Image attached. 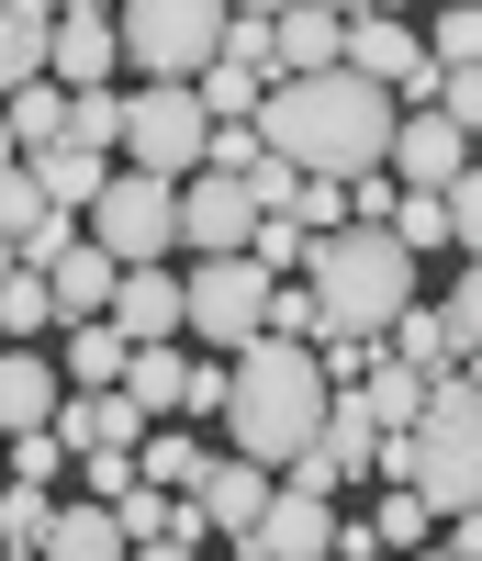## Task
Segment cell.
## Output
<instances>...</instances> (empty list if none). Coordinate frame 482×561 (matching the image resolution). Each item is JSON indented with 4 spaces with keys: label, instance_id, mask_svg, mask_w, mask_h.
<instances>
[{
    "label": "cell",
    "instance_id": "6da1fadb",
    "mask_svg": "<svg viewBox=\"0 0 482 561\" xmlns=\"http://www.w3.org/2000/svg\"><path fill=\"white\" fill-rule=\"evenodd\" d=\"M259 147L292 158V169H381V147H393V90L359 79V68H292L259 90Z\"/></svg>",
    "mask_w": 482,
    "mask_h": 561
},
{
    "label": "cell",
    "instance_id": "7a4b0ae2",
    "mask_svg": "<svg viewBox=\"0 0 482 561\" xmlns=\"http://www.w3.org/2000/svg\"><path fill=\"white\" fill-rule=\"evenodd\" d=\"M314 415H325V370H314V348L303 337H236V359H225V404H214V427H225V449H248V460H292L303 438H314Z\"/></svg>",
    "mask_w": 482,
    "mask_h": 561
},
{
    "label": "cell",
    "instance_id": "3957f363",
    "mask_svg": "<svg viewBox=\"0 0 482 561\" xmlns=\"http://www.w3.org/2000/svg\"><path fill=\"white\" fill-rule=\"evenodd\" d=\"M370 472H393L404 494H426V517H460L482 494V393H471V370H438L426 404H415V427L370 438Z\"/></svg>",
    "mask_w": 482,
    "mask_h": 561
},
{
    "label": "cell",
    "instance_id": "277c9868",
    "mask_svg": "<svg viewBox=\"0 0 482 561\" xmlns=\"http://www.w3.org/2000/svg\"><path fill=\"white\" fill-rule=\"evenodd\" d=\"M303 280H314V314H325V325H348V337H381V325L415 304V248L393 237V225L348 214V225H325V237L303 248Z\"/></svg>",
    "mask_w": 482,
    "mask_h": 561
},
{
    "label": "cell",
    "instance_id": "5b68a950",
    "mask_svg": "<svg viewBox=\"0 0 482 561\" xmlns=\"http://www.w3.org/2000/svg\"><path fill=\"white\" fill-rule=\"evenodd\" d=\"M225 34V0H113V45L135 79H191Z\"/></svg>",
    "mask_w": 482,
    "mask_h": 561
},
{
    "label": "cell",
    "instance_id": "8992f818",
    "mask_svg": "<svg viewBox=\"0 0 482 561\" xmlns=\"http://www.w3.org/2000/svg\"><path fill=\"white\" fill-rule=\"evenodd\" d=\"M79 225H90V248H113V259H169V248H180V180L124 158L102 192H90Z\"/></svg>",
    "mask_w": 482,
    "mask_h": 561
},
{
    "label": "cell",
    "instance_id": "52a82bcc",
    "mask_svg": "<svg viewBox=\"0 0 482 561\" xmlns=\"http://www.w3.org/2000/svg\"><path fill=\"white\" fill-rule=\"evenodd\" d=\"M259 314H269V270H259L248 248H225V259H203V270L180 280V325H191V337H214V348L259 337Z\"/></svg>",
    "mask_w": 482,
    "mask_h": 561
},
{
    "label": "cell",
    "instance_id": "ba28073f",
    "mask_svg": "<svg viewBox=\"0 0 482 561\" xmlns=\"http://www.w3.org/2000/svg\"><path fill=\"white\" fill-rule=\"evenodd\" d=\"M203 102H191V79H147V90H124V158L135 169H203Z\"/></svg>",
    "mask_w": 482,
    "mask_h": 561
},
{
    "label": "cell",
    "instance_id": "9c48e42d",
    "mask_svg": "<svg viewBox=\"0 0 482 561\" xmlns=\"http://www.w3.org/2000/svg\"><path fill=\"white\" fill-rule=\"evenodd\" d=\"M236 550L248 561H336V494H303L269 472V505L236 528Z\"/></svg>",
    "mask_w": 482,
    "mask_h": 561
},
{
    "label": "cell",
    "instance_id": "30bf717a",
    "mask_svg": "<svg viewBox=\"0 0 482 561\" xmlns=\"http://www.w3.org/2000/svg\"><path fill=\"white\" fill-rule=\"evenodd\" d=\"M336 68L381 79V90H393V113L438 90V68H426V45H415V23H404V12H348V45H336Z\"/></svg>",
    "mask_w": 482,
    "mask_h": 561
},
{
    "label": "cell",
    "instance_id": "8fae6325",
    "mask_svg": "<svg viewBox=\"0 0 482 561\" xmlns=\"http://www.w3.org/2000/svg\"><path fill=\"white\" fill-rule=\"evenodd\" d=\"M381 169H393L404 192H438V180L471 169V124H449L438 102H404V113H393V147H381Z\"/></svg>",
    "mask_w": 482,
    "mask_h": 561
},
{
    "label": "cell",
    "instance_id": "7c38bea8",
    "mask_svg": "<svg viewBox=\"0 0 482 561\" xmlns=\"http://www.w3.org/2000/svg\"><path fill=\"white\" fill-rule=\"evenodd\" d=\"M248 225H259V203H248V180H236V169H180V248H191V259L248 248Z\"/></svg>",
    "mask_w": 482,
    "mask_h": 561
},
{
    "label": "cell",
    "instance_id": "4fadbf2b",
    "mask_svg": "<svg viewBox=\"0 0 482 561\" xmlns=\"http://www.w3.org/2000/svg\"><path fill=\"white\" fill-rule=\"evenodd\" d=\"M113 68H124L113 12H102V0H57V12H45V79L90 90V79H113Z\"/></svg>",
    "mask_w": 482,
    "mask_h": 561
},
{
    "label": "cell",
    "instance_id": "5bb4252c",
    "mask_svg": "<svg viewBox=\"0 0 482 561\" xmlns=\"http://www.w3.org/2000/svg\"><path fill=\"white\" fill-rule=\"evenodd\" d=\"M191 505H203V528H214V539H236V528H248L259 505H269V460L214 449V460H203V483H191Z\"/></svg>",
    "mask_w": 482,
    "mask_h": 561
},
{
    "label": "cell",
    "instance_id": "9a60e30c",
    "mask_svg": "<svg viewBox=\"0 0 482 561\" xmlns=\"http://www.w3.org/2000/svg\"><path fill=\"white\" fill-rule=\"evenodd\" d=\"M102 314L124 325V337H180V280H169V259H124Z\"/></svg>",
    "mask_w": 482,
    "mask_h": 561
},
{
    "label": "cell",
    "instance_id": "2e32d148",
    "mask_svg": "<svg viewBox=\"0 0 482 561\" xmlns=\"http://www.w3.org/2000/svg\"><path fill=\"white\" fill-rule=\"evenodd\" d=\"M336 45H348V12H325V0H280L269 12V68H336Z\"/></svg>",
    "mask_w": 482,
    "mask_h": 561
},
{
    "label": "cell",
    "instance_id": "e0dca14e",
    "mask_svg": "<svg viewBox=\"0 0 482 561\" xmlns=\"http://www.w3.org/2000/svg\"><path fill=\"white\" fill-rule=\"evenodd\" d=\"M113 270H124V259H113V248H90V237H68L57 259H45V293H57V325H68V314H102V304H113Z\"/></svg>",
    "mask_w": 482,
    "mask_h": 561
},
{
    "label": "cell",
    "instance_id": "ac0fdd59",
    "mask_svg": "<svg viewBox=\"0 0 482 561\" xmlns=\"http://www.w3.org/2000/svg\"><path fill=\"white\" fill-rule=\"evenodd\" d=\"M23 169L45 180V203H57V214H90V192L113 180V158H102V147H68V135H57V147H23Z\"/></svg>",
    "mask_w": 482,
    "mask_h": 561
},
{
    "label": "cell",
    "instance_id": "d6986e66",
    "mask_svg": "<svg viewBox=\"0 0 482 561\" xmlns=\"http://www.w3.org/2000/svg\"><path fill=\"white\" fill-rule=\"evenodd\" d=\"M124 528H113V505L102 494H79V505H45V561H113Z\"/></svg>",
    "mask_w": 482,
    "mask_h": 561
},
{
    "label": "cell",
    "instance_id": "ffe728a7",
    "mask_svg": "<svg viewBox=\"0 0 482 561\" xmlns=\"http://www.w3.org/2000/svg\"><path fill=\"white\" fill-rule=\"evenodd\" d=\"M180 370H191V359H180L169 337H135V348H124V370H113V382L135 393V415H180Z\"/></svg>",
    "mask_w": 482,
    "mask_h": 561
},
{
    "label": "cell",
    "instance_id": "44dd1931",
    "mask_svg": "<svg viewBox=\"0 0 482 561\" xmlns=\"http://www.w3.org/2000/svg\"><path fill=\"white\" fill-rule=\"evenodd\" d=\"M0 113H12V147H57V135H68V79H12V90H0Z\"/></svg>",
    "mask_w": 482,
    "mask_h": 561
},
{
    "label": "cell",
    "instance_id": "7402d4cb",
    "mask_svg": "<svg viewBox=\"0 0 482 561\" xmlns=\"http://www.w3.org/2000/svg\"><path fill=\"white\" fill-rule=\"evenodd\" d=\"M203 438H169V415H147V438H135V472H147V483H169V494H191V483H203Z\"/></svg>",
    "mask_w": 482,
    "mask_h": 561
},
{
    "label": "cell",
    "instance_id": "603a6c76",
    "mask_svg": "<svg viewBox=\"0 0 482 561\" xmlns=\"http://www.w3.org/2000/svg\"><path fill=\"white\" fill-rule=\"evenodd\" d=\"M259 90H269V79H259V68H236V57H203V68H191V102H203L214 124H248V113H259Z\"/></svg>",
    "mask_w": 482,
    "mask_h": 561
},
{
    "label": "cell",
    "instance_id": "cb8c5ba5",
    "mask_svg": "<svg viewBox=\"0 0 482 561\" xmlns=\"http://www.w3.org/2000/svg\"><path fill=\"white\" fill-rule=\"evenodd\" d=\"M45 325H57V293H45L34 259H12L0 270V337H45Z\"/></svg>",
    "mask_w": 482,
    "mask_h": 561
},
{
    "label": "cell",
    "instance_id": "d4e9b609",
    "mask_svg": "<svg viewBox=\"0 0 482 561\" xmlns=\"http://www.w3.org/2000/svg\"><path fill=\"white\" fill-rule=\"evenodd\" d=\"M68 147H124V90L113 79H90V90H68Z\"/></svg>",
    "mask_w": 482,
    "mask_h": 561
},
{
    "label": "cell",
    "instance_id": "484cf974",
    "mask_svg": "<svg viewBox=\"0 0 482 561\" xmlns=\"http://www.w3.org/2000/svg\"><path fill=\"white\" fill-rule=\"evenodd\" d=\"M415 45H426V68H482V12H471V0H449L438 34H415Z\"/></svg>",
    "mask_w": 482,
    "mask_h": 561
},
{
    "label": "cell",
    "instance_id": "4316f807",
    "mask_svg": "<svg viewBox=\"0 0 482 561\" xmlns=\"http://www.w3.org/2000/svg\"><path fill=\"white\" fill-rule=\"evenodd\" d=\"M259 325H269V337H303V348H314V337H325L314 280H280V270H269V314H259Z\"/></svg>",
    "mask_w": 482,
    "mask_h": 561
},
{
    "label": "cell",
    "instance_id": "83f0119b",
    "mask_svg": "<svg viewBox=\"0 0 482 561\" xmlns=\"http://www.w3.org/2000/svg\"><path fill=\"white\" fill-rule=\"evenodd\" d=\"M393 192H404V180H393ZM381 225H393V237H404L415 259H426V248H449V203H438V192H404V203L381 214Z\"/></svg>",
    "mask_w": 482,
    "mask_h": 561
},
{
    "label": "cell",
    "instance_id": "f1b7e54d",
    "mask_svg": "<svg viewBox=\"0 0 482 561\" xmlns=\"http://www.w3.org/2000/svg\"><path fill=\"white\" fill-rule=\"evenodd\" d=\"M381 337H393V359H415V370H460V359H449V337H438V314H426V304H404L393 325H381Z\"/></svg>",
    "mask_w": 482,
    "mask_h": 561
},
{
    "label": "cell",
    "instance_id": "f546056e",
    "mask_svg": "<svg viewBox=\"0 0 482 561\" xmlns=\"http://www.w3.org/2000/svg\"><path fill=\"white\" fill-rule=\"evenodd\" d=\"M303 248H314L303 214H259V225H248V259H259V270H303Z\"/></svg>",
    "mask_w": 482,
    "mask_h": 561
},
{
    "label": "cell",
    "instance_id": "4dcf8cb0",
    "mask_svg": "<svg viewBox=\"0 0 482 561\" xmlns=\"http://www.w3.org/2000/svg\"><path fill=\"white\" fill-rule=\"evenodd\" d=\"M57 203H45V180L23 169V158H0V237H23V225H45Z\"/></svg>",
    "mask_w": 482,
    "mask_h": 561
},
{
    "label": "cell",
    "instance_id": "1f68e13d",
    "mask_svg": "<svg viewBox=\"0 0 482 561\" xmlns=\"http://www.w3.org/2000/svg\"><path fill=\"white\" fill-rule=\"evenodd\" d=\"M34 68H45V23L0 0V90H12V79H34Z\"/></svg>",
    "mask_w": 482,
    "mask_h": 561
},
{
    "label": "cell",
    "instance_id": "d6a6232c",
    "mask_svg": "<svg viewBox=\"0 0 482 561\" xmlns=\"http://www.w3.org/2000/svg\"><path fill=\"white\" fill-rule=\"evenodd\" d=\"M0 550H45V483H0Z\"/></svg>",
    "mask_w": 482,
    "mask_h": 561
},
{
    "label": "cell",
    "instance_id": "836d02e7",
    "mask_svg": "<svg viewBox=\"0 0 482 561\" xmlns=\"http://www.w3.org/2000/svg\"><path fill=\"white\" fill-rule=\"evenodd\" d=\"M438 337H449V359L471 370V348H482V280H449V304H438Z\"/></svg>",
    "mask_w": 482,
    "mask_h": 561
},
{
    "label": "cell",
    "instance_id": "e575fe53",
    "mask_svg": "<svg viewBox=\"0 0 482 561\" xmlns=\"http://www.w3.org/2000/svg\"><path fill=\"white\" fill-rule=\"evenodd\" d=\"M426 528H438V517H426V494H404V483H393V505L370 517V539H381V550H426Z\"/></svg>",
    "mask_w": 482,
    "mask_h": 561
},
{
    "label": "cell",
    "instance_id": "d590c367",
    "mask_svg": "<svg viewBox=\"0 0 482 561\" xmlns=\"http://www.w3.org/2000/svg\"><path fill=\"white\" fill-rule=\"evenodd\" d=\"M292 192H303V169L259 147V169H248V203H259V214H292Z\"/></svg>",
    "mask_w": 482,
    "mask_h": 561
},
{
    "label": "cell",
    "instance_id": "8d00e7d4",
    "mask_svg": "<svg viewBox=\"0 0 482 561\" xmlns=\"http://www.w3.org/2000/svg\"><path fill=\"white\" fill-rule=\"evenodd\" d=\"M68 460H79L90 494H124V483H135V449H68Z\"/></svg>",
    "mask_w": 482,
    "mask_h": 561
},
{
    "label": "cell",
    "instance_id": "74e56055",
    "mask_svg": "<svg viewBox=\"0 0 482 561\" xmlns=\"http://www.w3.org/2000/svg\"><path fill=\"white\" fill-rule=\"evenodd\" d=\"M214 404H225V359H191L180 370V415H214Z\"/></svg>",
    "mask_w": 482,
    "mask_h": 561
},
{
    "label": "cell",
    "instance_id": "f35d334b",
    "mask_svg": "<svg viewBox=\"0 0 482 561\" xmlns=\"http://www.w3.org/2000/svg\"><path fill=\"white\" fill-rule=\"evenodd\" d=\"M225 12H280V0H225Z\"/></svg>",
    "mask_w": 482,
    "mask_h": 561
},
{
    "label": "cell",
    "instance_id": "ab89813d",
    "mask_svg": "<svg viewBox=\"0 0 482 561\" xmlns=\"http://www.w3.org/2000/svg\"><path fill=\"white\" fill-rule=\"evenodd\" d=\"M12 12H34V23H45V12H57V0H12Z\"/></svg>",
    "mask_w": 482,
    "mask_h": 561
},
{
    "label": "cell",
    "instance_id": "60d3db41",
    "mask_svg": "<svg viewBox=\"0 0 482 561\" xmlns=\"http://www.w3.org/2000/svg\"><path fill=\"white\" fill-rule=\"evenodd\" d=\"M0 158H23V147H12V113H0Z\"/></svg>",
    "mask_w": 482,
    "mask_h": 561
},
{
    "label": "cell",
    "instance_id": "b9f144b4",
    "mask_svg": "<svg viewBox=\"0 0 482 561\" xmlns=\"http://www.w3.org/2000/svg\"><path fill=\"white\" fill-rule=\"evenodd\" d=\"M359 12H404V0H359Z\"/></svg>",
    "mask_w": 482,
    "mask_h": 561
},
{
    "label": "cell",
    "instance_id": "7bdbcfd3",
    "mask_svg": "<svg viewBox=\"0 0 482 561\" xmlns=\"http://www.w3.org/2000/svg\"><path fill=\"white\" fill-rule=\"evenodd\" d=\"M325 12H359V0H325Z\"/></svg>",
    "mask_w": 482,
    "mask_h": 561
},
{
    "label": "cell",
    "instance_id": "ee69618b",
    "mask_svg": "<svg viewBox=\"0 0 482 561\" xmlns=\"http://www.w3.org/2000/svg\"><path fill=\"white\" fill-rule=\"evenodd\" d=\"M0 270H12V237H0Z\"/></svg>",
    "mask_w": 482,
    "mask_h": 561
}]
</instances>
